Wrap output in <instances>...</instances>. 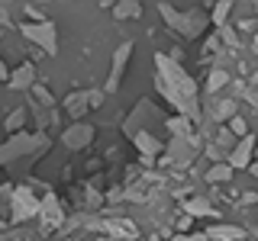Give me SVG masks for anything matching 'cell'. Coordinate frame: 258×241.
I'll return each instance as SVG.
<instances>
[{
  "label": "cell",
  "mask_w": 258,
  "mask_h": 241,
  "mask_svg": "<svg viewBox=\"0 0 258 241\" xmlns=\"http://www.w3.org/2000/svg\"><path fill=\"white\" fill-rule=\"evenodd\" d=\"M155 68H158V77H155L158 93L168 96V103H174L184 119L197 116V84L181 71V64L171 61L168 55H155Z\"/></svg>",
  "instance_id": "1"
},
{
  "label": "cell",
  "mask_w": 258,
  "mask_h": 241,
  "mask_svg": "<svg viewBox=\"0 0 258 241\" xmlns=\"http://www.w3.org/2000/svg\"><path fill=\"white\" fill-rule=\"evenodd\" d=\"M20 32H23V39L36 42L39 48H42V52H48V55L58 52V32H55L52 20H45V23H23Z\"/></svg>",
  "instance_id": "2"
},
{
  "label": "cell",
  "mask_w": 258,
  "mask_h": 241,
  "mask_svg": "<svg viewBox=\"0 0 258 241\" xmlns=\"http://www.w3.org/2000/svg\"><path fill=\"white\" fill-rule=\"evenodd\" d=\"M42 145H45L42 135H13L7 145H0V161L10 164V161L29 155V151H36V148H42Z\"/></svg>",
  "instance_id": "3"
},
{
  "label": "cell",
  "mask_w": 258,
  "mask_h": 241,
  "mask_svg": "<svg viewBox=\"0 0 258 241\" xmlns=\"http://www.w3.org/2000/svg\"><path fill=\"white\" fill-rule=\"evenodd\" d=\"M10 206H13V222L32 219V215L39 212V199L29 187H13L10 190Z\"/></svg>",
  "instance_id": "4"
},
{
  "label": "cell",
  "mask_w": 258,
  "mask_h": 241,
  "mask_svg": "<svg viewBox=\"0 0 258 241\" xmlns=\"http://www.w3.org/2000/svg\"><path fill=\"white\" fill-rule=\"evenodd\" d=\"M158 10H161V16L168 20V26L171 29H181L184 36H194V32H200V26H204V16L200 13H190V16H184V13H177L171 4H158Z\"/></svg>",
  "instance_id": "5"
},
{
  "label": "cell",
  "mask_w": 258,
  "mask_h": 241,
  "mask_svg": "<svg viewBox=\"0 0 258 241\" xmlns=\"http://www.w3.org/2000/svg\"><path fill=\"white\" fill-rule=\"evenodd\" d=\"M129 58H133V42H119L116 52H113V71H110V80H107V93H113L119 87V77L126 74Z\"/></svg>",
  "instance_id": "6"
},
{
  "label": "cell",
  "mask_w": 258,
  "mask_h": 241,
  "mask_svg": "<svg viewBox=\"0 0 258 241\" xmlns=\"http://www.w3.org/2000/svg\"><path fill=\"white\" fill-rule=\"evenodd\" d=\"M39 219H42L45 228H58V225L64 222V215H61V206H58V199L55 196H45V199H39Z\"/></svg>",
  "instance_id": "7"
},
{
  "label": "cell",
  "mask_w": 258,
  "mask_h": 241,
  "mask_svg": "<svg viewBox=\"0 0 258 241\" xmlns=\"http://www.w3.org/2000/svg\"><path fill=\"white\" fill-rule=\"evenodd\" d=\"M100 103H103V93H100V90L71 93V96H68V112H71V116H81L84 109H91V106H100Z\"/></svg>",
  "instance_id": "8"
},
{
  "label": "cell",
  "mask_w": 258,
  "mask_h": 241,
  "mask_svg": "<svg viewBox=\"0 0 258 241\" xmlns=\"http://www.w3.org/2000/svg\"><path fill=\"white\" fill-rule=\"evenodd\" d=\"M252 148H255V139H252V135H245L239 145H232L229 161H226V164H229L232 171H239V167H248V164H252Z\"/></svg>",
  "instance_id": "9"
},
{
  "label": "cell",
  "mask_w": 258,
  "mask_h": 241,
  "mask_svg": "<svg viewBox=\"0 0 258 241\" xmlns=\"http://www.w3.org/2000/svg\"><path fill=\"white\" fill-rule=\"evenodd\" d=\"M91 139H94V129L87 126V123H78V126H71L68 132L61 135V142H64V148H87L91 145Z\"/></svg>",
  "instance_id": "10"
},
{
  "label": "cell",
  "mask_w": 258,
  "mask_h": 241,
  "mask_svg": "<svg viewBox=\"0 0 258 241\" xmlns=\"http://www.w3.org/2000/svg\"><path fill=\"white\" fill-rule=\"evenodd\" d=\"M97 228H103L110 238H119V241H133L136 238V222L133 219H110V222H100Z\"/></svg>",
  "instance_id": "11"
},
{
  "label": "cell",
  "mask_w": 258,
  "mask_h": 241,
  "mask_svg": "<svg viewBox=\"0 0 258 241\" xmlns=\"http://www.w3.org/2000/svg\"><path fill=\"white\" fill-rule=\"evenodd\" d=\"M204 238L207 241H242L245 238V228L242 225H210Z\"/></svg>",
  "instance_id": "12"
},
{
  "label": "cell",
  "mask_w": 258,
  "mask_h": 241,
  "mask_svg": "<svg viewBox=\"0 0 258 241\" xmlns=\"http://www.w3.org/2000/svg\"><path fill=\"white\" fill-rule=\"evenodd\" d=\"M7 80H10L13 90H29V87H36V68L26 61V64H20L16 71H10V77H7Z\"/></svg>",
  "instance_id": "13"
},
{
  "label": "cell",
  "mask_w": 258,
  "mask_h": 241,
  "mask_svg": "<svg viewBox=\"0 0 258 241\" xmlns=\"http://www.w3.org/2000/svg\"><path fill=\"white\" fill-rule=\"evenodd\" d=\"M194 155H197V148H194L190 139H171V145H168V158L174 164H187Z\"/></svg>",
  "instance_id": "14"
},
{
  "label": "cell",
  "mask_w": 258,
  "mask_h": 241,
  "mask_svg": "<svg viewBox=\"0 0 258 241\" xmlns=\"http://www.w3.org/2000/svg\"><path fill=\"white\" fill-rule=\"evenodd\" d=\"M136 148H139L145 158H152V155H158L165 145H161L155 135H149V132H136Z\"/></svg>",
  "instance_id": "15"
},
{
  "label": "cell",
  "mask_w": 258,
  "mask_h": 241,
  "mask_svg": "<svg viewBox=\"0 0 258 241\" xmlns=\"http://www.w3.org/2000/svg\"><path fill=\"white\" fill-rule=\"evenodd\" d=\"M184 215H213V206L207 203V199H200V196H194V199H187L184 203Z\"/></svg>",
  "instance_id": "16"
},
{
  "label": "cell",
  "mask_w": 258,
  "mask_h": 241,
  "mask_svg": "<svg viewBox=\"0 0 258 241\" xmlns=\"http://www.w3.org/2000/svg\"><path fill=\"white\" fill-rule=\"evenodd\" d=\"M226 84H229V71H226V68H213L210 77H207V93H216Z\"/></svg>",
  "instance_id": "17"
},
{
  "label": "cell",
  "mask_w": 258,
  "mask_h": 241,
  "mask_svg": "<svg viewBox=\"0 0 258 241\" xmlns=\"http://www.w3.org/2000/svg\"><path fill=\"white\" fill-rule=\"evenodd\" d=\"M232 112H236V103H232V100H220V103H213L210 116H213L216 123H223V119H232Z\"/></svg>",
  "instance_id": "18"
},
{
  "label": "cell",
  "mask_w": 258,
  "mask_h": 241,
  "mask_svg": "<svg viewBox=\"0 0 258 241\" xmlns=\"http://www.w3.org/2000/svg\"><path fill=\"white\" fill-rule=\"evenodd\" d=\"M207 180L210 183H223V180H232V167L229 164H213L207 171Z\"/></svg>",
  "instance_id": "19"
},
{
  "label": "cell",
  "mask_w": 258,
  "mask_h": 241,
  "mask_svg": "<svg viewBox=\"0 0 258 241\" xmlns=\"http://www.w3.org/2000/svg\"><path fill=\"white\" fill-rule=\"evenodd\" d=\"M229 10H232V4H229V0H220V4H216L213 7V23H216V26H226V16H229Z\"/></svg>",
  "instance_id": "20"
},
{
  "label": "cell",
  "mask_w": 258,
  "mask_h": 241,
  "mask_svg": "<svg viewBox=\"0 0 258 241\" xmlns=\"http://www.w3.org/2000/svg\"><path fill=\"white\" fill-rule=\"evenodd\" d=\"M113 13H116V20H126V16H139L142 7L139 4H116V7H113Z\"/></svg>",
  "instance_id": "21"
},
{
  "label": "cell",
  "mask_w": 258,
  "mask_h": 241,
  "mask_svg": "<svg viewBox=\"0 0 258 241\" xmlns=\"http://www.w3.org/2000/svg\"><path fill=\"white\" fill-rule=\"evenodd\" d=\"M168 129L174 132V139H187V119H184V116L168 119Z\"/></svg>",
  "instance_id": "22"
},
{
  "label": "cell",
  "mask_w": 258,
  "mask_h": 241,
  "mask_svg": "<svg viewBox=\"0 0 258 241\" xmlns=\"http://www.w3.org/2000/svg\"><path fill=\"white\" fill-rule=\"evenodd\" d=\"M23 119H26V109H13L10 116H7V123H4V129H7V132H16V129L23 126Z\"/></svg>",
  "instance_id": "23"
},
{
  "label": "cell",
  "mask_w": 258,
  "mask_h": 241,
  "mask_svg": "<svg viewBox=\"0 0 258 241\" xmlns=\"http://www.w3.org/2000/svg\"><path fill=\"white\" fill-rule=\"evenodd\" d=\"M32 93H36V103H39V106H52V93H48L45 87H32Z\"/></svg>",
  "instance_id": "24"
},
{
  "label": "cell",
  "mask_w": 258,
  "mask_h": 241,
  "mask_svg": "<svg viewBox=\"0 0 258 241\" xmlns=\"http://www.w3.org/2000/svg\"><path fill=\"white\" fill-rule=\"evenodd\" d=\"M229 129H232L236 135H242V139L248 135V129H245V119H242V116H232V119H229Z\"/></svg>",
  "instance_id": "25"
},
{
  "label": "cell",
  "mask_w": 258,
  "mask_h": 241,
  "mask_svg": "<svg viewBox=\"0 0 258 241\" xmlns=\"http://www.w3.org/2000/svg\"><path fill=\"white\" fill-rule=\"evenodd\" d=\"M223 42H226V45H232V48H236V45H239V36H236V32H232L229 26H223Z\"/></svg>",
  "instance_id": "26"
},
{
  "label": "cell",
  "mask_w": 258,
  "mask_h": 241,
  "mask_svg": "<svg viewBox=\"0 0 258 241\" xmlns=\"http://www.w3.org/2000/svg\"><path fill=\"white\" fill-rule=\"evenodd\" d=\"M216 45H220V39H207V42H204V58L216 52Z\"/></svg>",
  "instance_id": "27"
},
{
  "label": "cell",
  "mask_w": 258,
  "mask_h": 241,
  "mask_svg": "<svg viewBox=\"0 0 258 241\" xmlns=\"http://www.w3.org/2000/svg\"><path fill=\"white\" fill-rule=\"evenodd\" d=\"M26 13H29V16H32V20H36V23H45V16L39 13V10H36V7H32V4L26 7Z\"/></svg>",
  "instance_id": "28"
},
{
  "label": "cell",
  "mask_w": 258,
  "mask_h": 241,
  "mask_svg": "<svg viewBox=\"0 0 258 241\" xmlns=\"http://www.w3.org/2000/svg\"><path fill=\"white\" fill-rule=\"evenodd\" d=\"M171 241H207L204 235H174Z\"/></svg>",
  "instance_id": "29"
},
{
  "label": "cell",
  "mask_w": 258,
  "mask_h": 241,
  "mask_svg": "<svg viewBox=\"0 0 258 241\" xmlns=\"http://www.w3.org/2000/svg\"><path fill=\"white\" fill-rule=\"evenodd\" d=\"M7 23H10V20H7V7H0V32H4Z\"/></svg>",
  "instance_id": "30"
},
{
  "label": "cell",
  "mask_w": 258,
  "mask_h": 241,
  "mask_svg": "<svg viewBox=\"0 0 258 241\" xmlns=\"http://www.w3.org/2000/svg\"><path fill=\"white\" fill-rule=\"evenodd\" d=\"M187 225H190V215H181V219H177V228H181V231L187 228Z\"/></svg>",
  "instance_id": "31"
},
{
  "label": "cell",
  "mask_w": 258,
  "mask_h": 241,
  "mask_svg": "<svg viewBox=\"0 0 258 241\" xmlns=\"http://www.w3.org/2000/svg\"><path fill=\"white\" fill-rule=\"evenodd\" d=\"M207 151H210V158H216V161L223 158V148H216V145H213V148H207Z\"/></svg>",
  "instance_id": "32"
},
{
  "label": "cell",
  "mask_w": 258,
  "mask_h": 241,
  "mask_svg": "<svg viewBox=\"0 0 258 241\" xmlns=\"http://www.w3.org/2000/svg\"><path fill=\"white\" fill-rule=\"evenodd\" d=\"M10 77V71H7V64H4V58H0V80H7Z\"/></svg>",
  "instance_id": "33"
},
{
  "label": "cell",
  "mask_w": 258,
  "mask_h": 241,
  "mask_svg": "<svg viewBox=\"0 0 258 241\" xmlns=\"http://www.w3.org/2000/svg\"><path fill=\"white\" fill-rule=\"evenodd\" d=\"M7 196H10V187H0V203H4Z\"/></svg>",
  "instance_id": "34"
},
{
  "label": "cell",
  "mask_w": 258,
  "mask_h": 241,
  "mask_svg": "<svg viewBox=\"0 0 258 241\" xmlns=\"http://www.w3.org/2000/svg\"><path fill=\"white\" fill-rule=\"evenodd\" d=\"M149 241H161V238H158V235H152V238H149Z\"/></svg>",
  "instance_id": "35"
}]
</instances>
